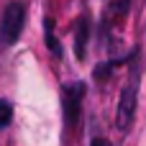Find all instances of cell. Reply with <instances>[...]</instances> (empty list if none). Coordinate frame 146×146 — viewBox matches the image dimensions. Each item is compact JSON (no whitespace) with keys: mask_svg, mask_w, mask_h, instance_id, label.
<instances>
[{"mask_svg":"<svg viewBox=\"0 0 146 146\" xmlns=\"http://www.w3.org/2000/svg\"><path fill=\"white\" fill-rule=\"evenodd\" d=\"M23 18H26V13H23V5L21 3H10L5 8L3 23H0V36H3L5 44H15L18 41V36L23 31Z\"/></svg>","mask_w":146,"mask_h":146,"instance_id":"6da1fadb","label":"cell"},{"mask_svg":"<svg viewBox=\"0 0 146 146\" xmlns=\"http://www.w3.org/2000/svg\"><path fill=\"white\" fill-rule=\"evenodd\" d=\"M90 146H108V144H105L103 139H95V141H92V144H90Z\"/></svg>","mask_w":146,"mask_h":146,"instance_id":"52a82bcc","label":"cell"},{"mask_svg":"<svg viewBox=\"0 0 146 146\" xmlns=\"http://www.w3.org/2000/svg\"><path fill=\"white\" fill-rule=\"evenodd\" d=\"M10 121H13V108H10V103H8V100H3V98H0V128H5Z\"/></svg>","mask_w":146,"mask_h":146,"instance_id":"5b68a950","label":"cell"},{"mask_svg":"<svg viewBox=\"0 0 146 146\" xmlns=\"http://www.w3.org/2000/svg\"><path fill=\"white\" fill-rule=\"evenodd\" d=\"M46 44H49V49H51L54 54H59V44H56V38H54V33H51V21H46Z\"/></svg>","mask_w":146,"mask_h":146,"instance_id":"8992f818","label":"cell"},{"mask_svg":"<svg viewBox=\"0 0 146 146\" xmlns=\"http://www.w3.org/2000/svg\"><path fill=\"white\" fill-rule=\"evenodd\" d=\"M133 115H136V80H131L123 92H121V100H118V113H115V123L121 131H128L131 123H133Z\"/></svg>","mask_w":146,"mask_h":146,"instance_id":"7a4b0ae2","label":"cell"},{"mask_svg":"<svg viewBox=\"0 0 146 146\" xmlns=\"http://www.w3.org/2000/svg\"><path fill=\"white\" fill-rule=\"evenodd\" d=\"M87 36H90V21H87V15H82V18L77 21V36H74V51H77V59H85Z\"/></svg>","mask_w":146,"mask_h":146,"instance_id":"277c9868","label":"cell"},{"mask_svg":"<svg viewBox=\"0 0 146 146\" xmlns=\"http://www.w3.org/2000/svg\"><path fill=\"white\" fill-rule=\"evenodd\" d=\"M82 95H85V85H69L64 90V113H67V123H77V115H80V103H82Z\"/></svg>","mask_w":146,"mask_h":146,"instance_id":"3957f363","label":"cell"}]
</instances>
